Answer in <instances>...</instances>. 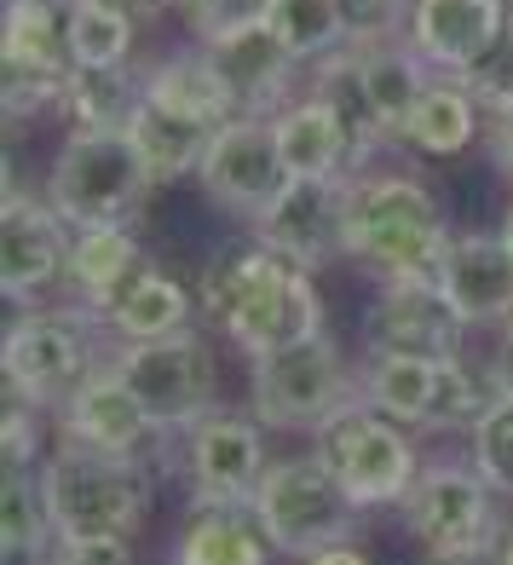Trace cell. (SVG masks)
Wrapping results in <instances>:
<instances>
[{
    "mask_svg": "<svg viewBox=\"0 0 513 565\" xmlns=\"http://www.w3.org/2000/svg\"><path fill=\"white\" fill-rule=\"evenodd\" d=\"M196 312L248 358H266V352L323 335L318 271L295 266L289 254H277L254 231L209 254V266L196 277Z\"/></svg>",
    "mask_w": 513,
    "mask_h": 565,
    "instance_id": "cell-1",
    "label": "cell"
},
{
    "mask_svg": "<svg viewBox=\"0 0 513 565\" xmlns=\"http://www.w3.org/2000/svg\"><path fill=\"white\" fill-rule=\"evenodd\" d=\"M456 231L445 202L416 173H352L346 179V260L381 282H439Z\"/></svg>",
    "mask_w": 513,
    "mask_h": 565,
    "instance_id": "cell-2",
    "label": "cell"
},
{
    "mask_svg": "<svg viewBox=\"0 0 513 565\" xmlns=\"http://www.w3.org/2000/svg\"><path fill=\"white\" fill-rule=\"evenodd\" d=\"M98 335H110L105 312L70 300V306H23L7 323V341H0V375H7V393L53 409L82 387L93 370H105L110 358L98 347Z\"/></svg>",
    "mask_w": 513,
    "mask_h": 565,
    "instance_id": "cell-3",
    "label": "cell"
},
{
    "mask_svg": "<svg viewBox=\"0 0 513 565\" xmlns=\"http://www.w3.org/2000/svg\"><path fill=\"white\" fill-rule=\"evenodd\" d=\"M41 491L58 536H133L150 513V468L139 450L58 439L41 461Z\"/></svg>",
    "mask_w": 513,
    "mask_h": 565,
    "instance_id": "cell-4",
    "label": "cell"
},
{
    "mask_svg": "<svg viewBox=\"0 0 513 565\" xmlns=\"http://www.w3.org/2000/svg\"><path fill=\"white\" fill-rule=\"evenodd\" d=\"M357 393L393 422L416 433H473L479 416L502 398L496 364L456 352V358H364Z\"/></svg>",
    "mask_w": 513,
    "mask_h": 565,
    "instance_id": "cell-5",
    "label": "cell"
},
{
    "mask_svg": "<svg viewBox=\"0 0 513 565\" xmlns=\"http://www.w3.org/2000/svg\"><path fill=\"white\" fill-rule=\"evenodd\" d=\"M157 191L145 157L127 127L116 134H82L70 127L46 168V202L82 231V225H133L145 196Z\"/></svg>",
    "mask_w": 513,
    "mask_h": 565,
    "instance_id": "cell-6",
    "label": "cell"
},
{
    "mask_svg": "<svg viewBox=\"0 0 513 565\" xmlns=\"http://www.w3.org/2000/svg\"><path fill=\"white\" fill-rule=\"evenodd\" d=\"M312 450L335 468L346 484V497L375 513V508H398L404 491L421 473V450H416V427L393 422L387 409H375L364 393L346 398L335 416L312 433Z\"/></svg>",
    "mask_w": 513,
    "mask_h": 565,
    "instance_id": "cell-7",
    "label": "cell"
},
{
    "mask_svg": "<svg viewBox=\"0 0 513 565\" xmlns=\"http://www.w3.org/2000/svg\"><path fill=\"white\" fill-rule=\"evenodd\" d=\"M254 513H260L271 548L284 559H306L329 543H346L357 520H364V508L346 497V484L318 450L277 456L260 479V491H254Z\"/></svg>",
    "mask_w": 513,
    "mask_h": 565,
    "instance_id": "cell-8",
    "label": "cell"
},
{
    "mask_svg": "<svg viewBox=\"0 0 513 565\" xmlns=\"http://www.w3.org/2000/svg\"><path fill=\"white\" fill-rule=\"evenodd\" d=\"M473 461H421L416 484L398 502V525L416 554H496L502 508Z\"/></svg>",
    "mask_w": 513,
    "mask_h": 565,
    "instance_id": "cell-9",
    "label": "cell"
},
{
    "mask_svg": "<svg viewBox=\"0 0 513 565\" xmlns=\"http://www.w3.org/2000/svg\"><path fill=\"white\" fill-rule=\"evenodd\" d=\"M248 393L254 416L284 433H318L346 398H357V370L346 364V352L329 341V329L300 347L248 358Z\"/></svg>",
    "mask_w": 513,
    "mask_h": 565,
    "instance_id": "cell-10",
    "label": "cell"
},
{
    "mask_svg": "<svg viewBox=\"0 0 513 565\" xmlns=\"http://www.w3.org/2000/svg\"><path fill=\"white\" fill-rule=\"evenodd\" d=\"M121 381L133 387V398L145 404V416L157 422V433H185L196 416L214 409V352L196 329H179L162 341H121L116 352Z\"/></svg>",
    "mask_w": 513,
    "mask_h": 565,
    "instance_id": "cell-11",
    "label": "cell"
},
{
    "mask_svg": "<svg viewBox=\"0 0 513 565\" xmlns=\"http://www.w3.org/2000/svg\"><path fill=\"white\" fill-rule=\"evenodd\" d=\"M70 248H75V225L18 185V173L7 162V196H0V289L18 306H46L64 295L70 282Z\"/></svg>",
    "mask_w": 513,
    "mask_h": 565,
    "instance_id": "cell-12",
    "label": "cell"
},
{
    "mask_svg": "<svg viewBox=\"0 0 513 565\" xmlns=\"http://www.w3.org/2000/svg\"><path fill=\"white\" fill-rule=\"evenodd\" d=\"M289 162H284V145H277V127L271 116H231L209 157L196 168V185L214 209L237 214V220H260L277 196L289 191Z\"/></svg>",
    "mask_w": 513,
    "mask_h": 565,
    "instance_id": "cell-13",
    "label": "cell"
},
{
    "mask_svg": "<svg viewBox=\"0 0 513 565\" xmlns=\"http://www.w3.org/2000/svg\"><path fill=\"white\" fill-rule=\"evenodd\" d=\"M271 468L266 422L248 409L214 404L209 416L185 427V484L191 502H254L260 479Z\"/></svg>",
    "mask_w": 513,
    "mask_h": 565,
    "instance_id": "cell-14",
    "label": "cell"
},
{
    "mask_svg": "<svg viewBox=\"0 0 513 565\" xmlns=\"http://www.w3.org/2000/svg\"><path fill=\"white\" fill-rule=\"evenodd\" d=\"M461 341L468 323L445 282H381L357 329L364 358H456Z\"/></svg>",
    "mask_w": 513,
    "mask_h": 565,
    "instance_id": "cell-15",
    "label": "cell"
},
{
    "mask_svg": "<svg viewBox=\"0 0 513 565\" xmlns=\"http://www.w3.org/2000/svg\"><path fill=\"white\" fill-rule=\"evenodd\" d=\"M248 231L295 266L329 271L346 260V179H289V191L260 220H248Z\"/></svg>",
    "mask_w": 513,
    "mask_h": 565,
    "instance_id": "cell-16",
    "label": "cell"
},
{
    "mask_svg": "<svg viewBox=\"0 0 513 565\" xmlns=\"http://www.w3.org/2000/svg\"><path fill=\"white\" fill-rule=\"evenodd\" d=\"M507 18H513V0H416L404 41L416 46L432 70L468 75L502 41Z\"/></svg>",
    "mask_w": 513,
    "mask_h": 565,
    "instance_id": "cell-17",
    "label": "cell"
},
{
    "mask_svg": "<svg viewBox=\"0 0 513 565\" xmlns=\"http://www.w3.org/2000/svg\"><path fill=\"white\" fill-rule=\"evenodd\" d=\"M202 53L214 58V70L225 75V87L237 93L243 116H277L295 98V75L306 70L284 41L271 35V23H243L220 41H209Z\"/></svg>",
    "mask_w": 513,
    "mask_h": 565,
    "instance_id": "cell-18",
    "label": "cell"
},
{
    "mask_svg": "<svg viewBox=\"0 0 513 565\" xmlns=\"http://www.w3.org/2000/svg\"><path fill=\"white\" fill-rule=\"evenodd\" d=\"M445 295L468 329H507L513 323V243L502 231H461L445 260Z\"/></svg>",
    "mask_w": 513,
    "mask_h": 565,
    "instance_id": "cell-19",
    "label": "cell"
},
{
    "mask_svg": "<svg viewBox=\"0 0 513 565\" xmlns=\"http://www.w3.org/2000/svg\"><path fill=\"white\" fill-rule=\"evenodd\" d=\"M53 427H58V439L98 445V450H139L145 439H157V422L145 416V404L121 381L116 358L105 370H93L82 387L53 409Z\"/></svg>",
    "mask_w": 513,
    "mask_h": 565,
    "instance_id": "cell-20",
    "label": "cell"
},
{
    "mask_svg": "<svg viewBox=\"0 0 513 565\" xmlns=\"http://www.w3.org/2000/svg\"><path fill=\"white\" fill-rule=\"evenodd\" d=\"M277 145H284V162L295 179H352L364 173L370 157L357 150V139L346 134V121L335 116L323 93H300L284 110L271 116Z\"/></svg>",
    "mask_w": 513,
    "mask_h": 565,
    "instance_id": "cell-21",
    "label": "cell"
},
{
    "mask_svg": "<svg viewBox=\"0 0 513 565\" xmlns=\"http://www.w3.org/2000/svg\"><path fill=\"white\" fill-rule=\"evenodd\" d=\"M271 554L254 502H191L173 531V565H271Z\"/></svg>",
    "mask_w": 513,
    "mask_h": 565,
    "instance_id": "cell-22",
    "label": "cell"
},
{
    "mask_svg": "<svg viewBox=\"0 0 513 565\" xmlns=\"http://www.w3.org/2000/svg\"><path fill=\"white\" fill-rule=\"evenodd\" d=\"M484 116H491V110L479 105L473 87L461 82V75L432 70V82H427V93L416 98V110H409L398 145L416 150V157H427V162H456L461 150L479 145Z\"/></svg>",
    "mask_w": 513,
    "mask_h": 565,
    "instance_id": "cell-23",
    "label": "cell"
},
{
    "mask_svg": "<svg viewBox=\"0 0 513 565\" xmlns=\"http://www.w3.org/2000/svg\"><path fill=\"white\" fill-rule=\"evenodd\" d=\"M105 323H110L116 347H121V341H162V335H179V329L202 323L196 289H185V282H179L173 271H162V266H145V271L105 306Z\"/></svg>",
    "mask_w": 513,
    "mask_h": 565,
    "instance_id": "cell-24",
    "label": "cell"
},
{
    "mask_svg": "<svg viewBox=\"0 0 513 565\" xmlns=\"http://www.w3.org/2000/svg\"><path fill=\"white\" fill-rule=\"evenodd\" d=\"M145 248L133 237V225H82L75 231V248H70V282L64 295L105 312V306L145 271Z\"/></svg>",
    "mask_w": 513,
    "mask_h": 565,
    "instance_id": "cell-25",
    "label": "cell"
},
{
    "mask_svg": "<svg viewBox=\"0 0 513 565\" xmlns=\"http://www.w3.org/2000/svg\"><path fill=\"white\" fill-rule=\"evenodd\" d=\"M127 134H133L150 179H157V185H173V179H185V173L202 168V157H209V145H214L220 127L196 121L185 110H168V105H157V98H139Z\"/></svg>",
    "mask_w": 513,
    "mask_h": 565,
    "instance_id": "cell-26",
    "label": "cell"
},
{
    "mask_svg": "<svg viewBox=\"0 0 513 565\" xmlns=\"http://www.w3.org/2000/svg\"><path fill=\"white\" fill-rule=\"evenodd\" d=\"M139 75H145V98H157L168 110H185L209 127H225L231 116H243L237 93L225 87V75L214 70V58L202 53V46H185V53H173V58L150 64Z\"/></svg>",
    "mask_w": 513,
    "mask_h": 565,
    "instance_id": "cell-27",
    "label": "cell"
},
{
    "mask_svg": "<svg viewBox=\"0 0 513 565\" xmlns=\"http://www.w3.org/2000/svg\"><path fill=\"white\" fill-rule=\"evenodd\" d=\"M0 64H35L70 75V0H7L0 7Z\"/></svg>",
    "mask_w": 513,
    "mask_h": 565,
    "instance_id": "cell-28",
    "label": "cell"
},
{
    "mask_svg": "<svg viewBox=\"0 0 513 565\" xmlns=\"http://www.w3.org/2000/svg\"><path fill=\"white\" fill-rule=\"evenodd\" d=\"M357 58H364L370 105H375L381 127H387V139L398 145L409 110H416V98H421L427 82H432V64H427L409 41H375V46H357Z\"/></svg>",
    "mask_w": 513,
    "mask_h": 565,
    "instance_id": "cell-29",
    "label": "cell"
},
{
    "mask_svg": "<svg viewBox=\"0 0 513 565\" xmlns=\"http://www.w3.org/2000/svg\"><path fill=\"white\" fill-rule=\"evenodd\" d=\"M139 98H145L139 70H75L58 110H64L70 127H82V134H116V127L133 121Z\"/></svg>",
    "mask_w": 513,
    "mask_h": 565,
    "instance_id": "cell-30",
    "label": "cell"
},
{
    "mask_svg": "<svg viewBox=\"0 0 513 565\" xmlns=\"http://www.w3.org/2000/svg\"><path fill=\"white\" fill-rule=\"evenodd\" d=\"M312 70H318L312 93H323L329 105H335V116L346 121V134L357 139V150H364V157L387 150L393 139H387V127H381V116H375V105H370V82H364V58H357V46H346V53L323 58V64H312Z\"/></svg>",
    "mask_w": 513,
    "mask_h": 565,
    "instance_id": "cell-31",
    "label": "cell"
},
{
    "mask_svg": "<svg viewBox=\"0 0 513 565\" xmlns=\"http://www.w3.org/2000/svg\"><path fill=\"white\" fill-rule=\"evenodd\" d=\"M266 23L300 64H323V58H335V53L352 46L341 0H271Z\"/></svg>",
    "mask_w": 513,
    "mask_h": 565,
    "instance_id": "cell-32",
    "label": "cell"
},
{
    "mask_svg": "<svg viewBox=\"0 0 513 565\" xmlns=\"http://www.w3.org/2000/svg\"><path fill=\"white\" fill-rule=\"evenodd\" d=\"M139 30L145 23L121 18V12L70 0V58H75V70H133Z\"/></svg>",
    "mask_w": 513,
    "mask_h": 565,
    "instance_id": "cell-33",
    "label": "cell"
},
{
    "mask_svg": "<svg viewBox=\"0 0 513 565\" xmlns=\"http://www.w3.org/2000/svg\"><path fill=\"white\" fill-rule=\"evenodd\" d=\"M0 543H30V548H53V508L41 491V468H7L0 479Z\"/></svg>",
    "mask_w": 513,
    "mask_h": 565,
    "instance_id": "cell-34",
    "label": "cell"
},
{
    "mask_svg": "<svg viewBox=\"0 0 513 565\" xmlns=\"http://www.w3.org/2000/svg\"><path fill=\"white\" fill-rule=\"evenodd\" d=\"M468 461L484 473V484H491L496 497L513 502V393H502L479 416V427L468 433Z\"/></svg>",
    "mask_w": 513,
    "mask_h": 565,
    "instance_id": "cell-35",
    "label": "cell"
},
{
    "mask_svg": "<svg viewBox=\"0 0 513 565\" xmlns=\"http://www.w3.org/2000/svg\"><path fill=\"white\" fill-rule=\"evenodd\" d=\"M266 7H271V0H173V12L191 30L196 46H209V41H220L231 30H243V23H260Z\"/></svg>",
    "mask_w": 513,
    "mask_h": 565,
    "instance_id": "cell-36",
    "label": "cell"
},
{
    "mask_svg": "<svg viewBox=\"0 0 513 565\" xmlns=\"http://www.w3.org/2000/svg\"><path fill=\"white\" fill-rule=\"evenodd\" d=\"M409 12H416V0H341V18H346V35H352V46L404 41V30H409Z\"/></svg>",
    "mask_w": 513,
    "mask_h": 565,
    "instance_id": "cell-37",
    "label": "cell"
},
{
    "mask_svg": "<svg viewBox=\"0 0 513 565\" xmlns=\"http://www.w3.org/2000/svg\"><path fill=\"white\" fill-rule=\"evenodd\" d=\"M41 416L46 409L23 404L7 393V416H0V468H41L46 450H41Z\"/></svg>",
    "mask_w": 513,
    "mask_h": 565,
    "instance_id": "cell-38",
    "label": "cell"
},
{
    "mask_svg": "<svg viewBox=\"0 0 513 565\" xmlns=\"http://www.w3.org/2000/svg\"><path fill=\"white\" fill-rule=\"evenodd\" d=\"M461 82L473 87V98H479L491 116H496V110H513V18H507L502 41H496L468 75H461Z\"/></svg>",
    "mask_w": 513,
    "mask_h": 565,
    "instance_id": "cell-39",
    "label": "cell"
},
{
    "mask_svg": "<svg viewBox=\"0 0 513 565\" xmlns=\"http://www.w3.org/2000/svg\"><path fill=\"white\" fill-rule=\"evenodd\" d=\"M133 536H58V565H133Z\"/></svg>",
    "mask_w": 513,
    "mask_h": 565,
    "instance_id": "cell-40",
    "label": "cell"
},
{
    "mask_svg": "<svg viewBox=\"0 0 513 565\" xmlns=\"http://www.w3.org/2000/svg\"><path fill=\"white\" fill-rule=\"evenodd\" d=\"M491 162L502 168V179L513 185V110H496L491 116Z\"/></svg>",
    "mask_w": 513,
    "mask_h": 565,
    "instance_id": "cell-41",
    "label": "cell"
},
{
    "mask_svg": "<svg viewBox=\"0 0 513 565\" xmlns=\"http://www.w3.org/2000/svg\"><path fill=\"white\" fill-rule=\"evenodd\" d=\"M87 7L121 12V18H133V23H157L162 12H173V0H87Z\"/></svg>",
    "mask_w": 513,
    "mask_h": 565,
    "instance_id": "cell-42",
    "label": "cell"
},
{
    "mask_svg": "<svg viewBox=\"0 0 513 565\" xmlns=\"http://www.w3.org/2000/svg\"><path fill=\"white\" fill-rule=\"evenodd\" d=\"M295 565H375L364 548H357L352 543V536H346V543H329V548H318V554H306V559H295Z\"/></svg>",
    "mask_w": 513,
    "mask_h": 565,
    "instance_id": "cell-43",
    "label": "cell"
},
{
    "mask_svg": "<svg viewBox=\"0 0 513 565\" xmlns=\"http://www.w3.org/2000/svg\"><path fill=\"white\" fill-rule=\"evenodd\" d=\"M0 565H58V543H53V548H30V543H0Z\"/></svg>",
    "mask_w": 513,
    "mask_h": 565,
    "instance_id": "cell-44",
    "label": "cell"
},
{
    "mask_svg": "<svg viewBox=\"0 0 513 565\" xmlns=\"http://www.w3.org/2000/svg\"><path fill=\"white\" fill-rule=\"evenodd\" d=\"M496 381H502V393H513V323L507 329H496Z\"/></svg>",
    "mask_w": 513,
    "mask_h": 565,
    "instance_id": "cell-45",
    "label": "cell"
},
{
    "mask_svg": "<svg viewBox=\"0 0 513 565\" xmlns=\"http://www.w3.org/2000/svg\"><path fill=\"white\" fill-rule=\"evenodd\" d=\"M416 565H491V554H416Z\"/></svg>",
    "mask_w": 513,
    "mask_h": 565,
    "instance_id": "cell-46",
    "label": "cell"
},
{
    "mask_svg": "<svg viewBox=\"0 0 513 565\" xmlns=\"http://www.w3.org/2000/svg\"><path fill=\"white\" fill-rule=\"evenodd\" d=\"M491 565H513V536H502V543H496V554H491Z\"/></svg>",
    "mask_w": 513,
    "mask_h": 565,
    "instance_id": "cell-47",
    "label": "cell"
},
{
    "mask_svg": "<svg viewBox=\"0 0 513 565\" xmlns=\"http://www.w3.org/2000/svg\"><path fill=\"white\" fill-rule=\"evenodd\" d=\"M496 231H502V237L513 243V196H507V209H502V225H496Z\"/></svg>",
    "mask_w": 513,
    "mask_h": 565,
    "instance_id": "cell-48",
    "label": "cell"
}]
</instances>
